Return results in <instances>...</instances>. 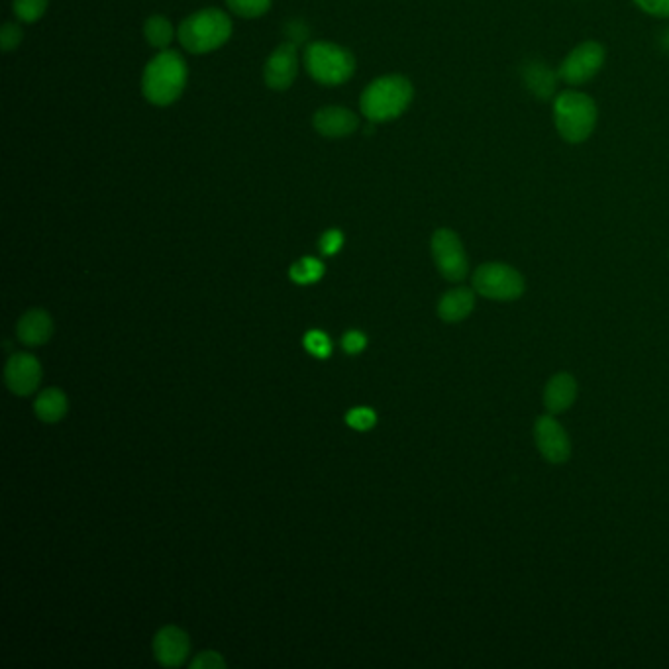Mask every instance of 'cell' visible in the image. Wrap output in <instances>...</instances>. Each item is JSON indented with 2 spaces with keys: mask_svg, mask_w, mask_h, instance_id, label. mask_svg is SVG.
Instances as JSON below:
<instances>
[{
  "mask_svg": "<svg viewBox=\"0 0 669 669\" xmlns=\"http://www.w3.org/2000/svg\"><path fill=\"white\" fill-rule=\"evenodd\" d=\"M187 77L189 71L183 55L173 50H163L146 65L142 77L144 97L155 106H169L183 95Z\"/></svg>",
  "mask_w": 669,
  "mask_h": 669,
  "instance_id": "obj_1",
  "label": "cell"
},
{
  "mask_svg": "<svg viewBox=\"0 0 669 669\" xmlns=\"http://www.w3.org/2000/svg\"><path fill=\"white\" fill-rule=\"evenodd\" d=\"M414 89L403 75H385L375 79L361 95V114L369 122H389L399 118L412 103Z\"/></svg>",
  "mask_w": 669,
  "mask_h": 669,
  "instance_id": "obj_2",
  "label": "cell"
},
{
  "mask_svg": "<svg viewBox=\"0 0 669 669\" xmlns=\"http://www.w3.org/2000/svg\"><path fill=\"white\" fill-rule=\"evenodd\" d=\"M179 42L189 53H210L222 48L232 36V20L218 8H205L183 20Z\"/></svg>",
  "mask_w": 669,
  "mask_h": 669,
  "instance_id": "obj_3",
  "label": "cell"
},
{
  "mask_svg": "<svg viewBox=\"0 0 669 669\" xmlns=\"http://www.w3.org/2000/svg\"><path fill=\"white\" fill-rule=\"evenodd\" d=\"M597 104L579 91H564L554 99V124L567 144H583L597 126Z\"/></svg>",
  "mask_w": 669,
  "mask_h": 669,
  "instance_id": "obj_4",
  "label": "cell"
},
{
  "mask_svg": "<svg viewBox=\"0 0 669 669\" xmlns=\"http://www.w3.org/2000/svg\"><path fill=\"white\" fill-rule=\"evenodd\" d=\"M305 65L314 81L336 87L352 79L356 71V57L342 46L314 42L305 52Z\"/></svg>",
  "mask_w": 669,
  "mask_h": 669,
  "instance_id": "obj_5",
  "label": "cell"
},
{
  "mask_svg": "<svg viewBox=\"0 0 669 669\" xmlns=\"http://www.w3.org/2000/svg\"><path fill=\"white\" fill-rule=\"evenodd\" d=\"M473 289L485 299L515 301L524 293V279L511 265L485 263L473 273Z\"/></svg>",
  "mask_w": 669,
  "mask_h": 669,
  "instance_id": "obj_6",
  "label": "cell"
},
{
  "mask_svg": "<svg viewBox=\"0 0 669 669\" xmlns=\"http://www.w3.org/2000/svg\"><path fill=\"white\" fill-rule=\"evenodd\" d=\"M605 57L607 53L599 42H583L567 53L558 75L571 87L585 85L603 69Z\"/></svg>",
  "mask_w": 669,
  "mask_h": 669,
  "instance_id": "obj_7",
  "label": "cell"
},
{
  "mask_svg": "<svg viewBox=\"0 0 669 669\" xmlns=\"http://www.w3.org/2000/svg\"><path fill=\"white\" fill-rule=\"evenodd\" d=\"M432 256L438 271L448 281H464L467 277V256L460 236L450 228H440L432 236Z\"/></svg>",
  "mask_w": 669,
  "mask_h": 669,
  "instance_id": "obj_8",
  "label": "cell"
},
{
  "mask_svg": "<svg viewBox=\"0 0 669 669\" xmlns=\"http://www.w3.org/2000/svg\"><path fill=\"white\" fill-rule=\"evenodd\" d=\"M4 381L14 395L28 397L42 381V365L30 354H12L4 367Z\"/></svg>",
  "mask_w": 669,
  "mask_h": 669,
  "instance_id": "obj_9",
  "label": "cell"
},
{
  "mask_svg": "<svg viewBox=\"0 0 669 669\" xmlns=\"http://www.w3.org/2000/svg\"><path fill=\"white\" fill-rule=\"evenodd\" d=\"M299 73V55L295 44H283L269 55L263 67L265 85L273 91L289 89Z\"/></svg>",
  "mask_w": 669,
  "mask_h": 669,
  "instance_id": "obj_10",
  "label": "cell"
},
{
  "mask_svg": "<svg viewBox=\"0 0 669 669\" xmlns=\"http://www.w3.org/2000/svg\"><path fill=\"white\" fill-rule=\"evenodd\" d=\"M540 454L552 464H564L571 456V444L566 430L552 416H540L534 428Z\"/></svg>",
  "mask_w": 669,
  "mask_h": 669,
  "instance_id": "obj_11",
  "label": "cell"
},
{
  "mask_svg": "<svg viewBox=\"0 0 669 669\" xmlns=\"http://www.w3.org/2000/svg\"><path fill=\"white\" fill-rule=\"evenodd\" d=\"M191 650L189 636L177 626H163L154 638L155 660L163 668H179Z\"/></svg>",
  "mask_w": 669,
  "mask_h": 669,
  "instance_id": "obj_12",
  "label": "cell"
},
{
  "mask_svg": "<svg viewBox=\"0 0 669 669\" xmlns=\"http://www.w3.org/2000/svg\"><path fill=\"white\" fill-rule=\"evenodd\" d=\"M312 124L316 132L326 138H344L360 128V118L348 108L326 106L314 114Z\"/></svg>",
  "mask_w": 669,
  "mask_h": 669,
  "instance_id": "obj_13",
  "label": "cell"
},
{
  "mask_svg": "<svg viewBox=\"0 0 669 669\" xmlns=\"http://www.w3.org/2000/svg\"><path fill=\"white\" fill-rule=\"evenodd\" d=\"M52 334L53 320L46 310H28L16 324V336L26 346H42Z\"/></svg>",
  "mask_w": 669,
  "mask_h": 669,
  "instance_id": "obj_14",
  "label": "cell"
},
{
  "mask_svg": "<svg viewBox=\"0 0 669 669\" xmlns=\"http://www.w3.org/2000/svg\"><path fill=\"white\" fill-rule=\"evenodd\" d=\"M577 397V383L569 373H558L550 379L544 391V405L552 414L564 412Z\"/></svg>",
  "mask_w": 669,
  "mask_h": 669,
  "instance_id": "obj_15",
  "label": "cell"
},
{
  "mask_svg": "<svg viewBox=\"0 0 669 669\" xmlns=\"http://www.w3.org/2000/svg\"><path fill=\"white\" fill-rule=\"evenodd\" d=\"M475 305V295L471 289L458 287L448 291L438 305V314L444 322H460L467 318Z\"/></svg>",
  "mask_w": 669,
  "mask_h": 669,
  "instance_id": "obj_16",
  "label": "cell"
},
{
  "mask_svg": "<svg viewBox=\"0 0 669 669\" xmlns=\"http://www.w3.org/2000/svg\"><path fill=\"white\" fill-rule=\"evenodd\" d=\"M558 75L546 63H528L524 67V83L538 99H552L556 93Z\"/></svg>",
  "mask_w": 669,
  "mask_h": 669,
  "instance_id": "obj_17",
  "label": "cell"
},
{
  "mask_svg": "<svg viewBox=\"0 0 669 669\" xmlns=\"http://www.w3.org/2000/svg\"><path fill=\"white\" fill-rule=\"evenodd\" d=\"M34 411L42 422H59L67 412V397L59 389H46L34 403Z\"/></svg>",
  "mask_w": 669,
  "mask_h": 669,
  "instance_id": "obj_18",
  "label": "cell"
},
{
  "mask_svg": "<svg viewBox=\"0 0 669 669\" xmlns=\"http://www.w3.org/2000/svg\"><path fill=\"white\" fill-rule=\"evenodd\" d=\"M144 36L150 46H154L157 50H167V46L175 38V32L165 16H150L144 24Z\"/></svg>",
  "mask_w": 669,
  "mask_h": 669,
  "instance_id": "obj_19",
  "label": "cell"
},
{
  "mask_svg": "<svg viewBox=\"0 0 669 669\" xmlns=\"http://www.w3.org/2000/svg\"><path fill=\"white\" fill-rule=\"evenodd\" d=\"M291 279L299 285H310V283H316L322 279L324 275V263L318 261L314 258H303L299 259L291 271H289Z\"/></svg>",
  "mask_w": 669,
  "mask_h": 669,
  "instance_id": "obj_20",
  "label": "cell"
},
{
  "mask_svg": "<svg viewBox=\"0 0 669 669\" xmlns=\"http://www.w3.org/2000/svg\"><path fill=\"white\" fill-rule=\"evenodd\" d=\"M226 4L240 18H259L269 10L271 0H226Z\"/></svg>",
  "mask_w": 669,
  "mask_h": 669,
  "instance_id": "obj_21",
  "label": "cell"
},
{
  "mask_svg": "<svg viewBox=\"0 0 669 669\" xmlns=\"http://www.w3.org/2000/svg\"><path fill=\"white\" fill-rule=\"evenodd\" d=\"M48 10V0H14V14L22 22H38Z\"/></svg>",
  "mask_w": 669,
  "mask_h": 669,
  "instance_id": "obj_22",
  "label": "cell"
},
{
  "mask_svg": "<svg viewBox=\"0 0 669 669\" xmlns=\"http://www.w3.org/2000/svg\"><path fill=\"white\" fill-rule=\"evenodd\" d=\"M305 348H307V352L312 354V356L324 360L332 352V342H330V338L324 332L310 330L309 334L305 336Z\"/></svg>",
  "mask_w": 669,
  "mask_h": 669,
  "instance_id": "obj_23",
  "label": "cell"
},
{
  "mask_svg": "<svg viewBox=\"0 0 669 669\" xmlns=\"http://www.w3.org/2000/svg\"><path fill=\"white\" fill-rule=\"evenodd\" d=\"M346 422H348V426H352L354 430L363 432V430H369V428L375 426L377 416H375V412L371 411V409L360 407V409H352V411L346 414Z\"/></svg>",
  "mask_w": 669,
  "mask_h": 669,
  "instance_id": "obj_24",
  "label": "cell"
},
{
  "mask_svg": "<svg viewBox=\"0 0 669 669\" xmlns=\"http://www.w3.org/2000/svg\"><path fill=\"white\" fill-rule=\"evenodd\" d=\"M0 42H2V50L4 52H12L20 46L22 42V28L18 24H4L2 32H0Z\"/></svg>",
  "mask_w": 669,
  "mask_h": 669,
  "instance_id": "obj_25",
  "label": "cell"
},
{
  "mask_svg": "<svg viewBox=\"0 0 669 669\" xmlns=\"http://www.w3.org/2000/svg\"><path fill=\"white\" fill-rule=\"evenodd\" d=\"M344 246V234L340 230H328L320 238V252L324 256H334Z\"/></svg>",
  "mask_w": 669,
  "mask_h": 669,
  "instance_id": "obj_26",
  "label": "cell"
},
{
  "mask_svg": "<svg viewBox=\"0 0 669 669\" xmlns=\"http://www.w3.org/2000/svg\"><path fill=\"white\" fill-rule=\"evenodd\" d=\"M191 669H226V662L216 652H201L191 664Z\"/></svg>",
  "mask_w": 669,
  "mask_h": 669,
  "instance_id": "obj_27",
  "label": "cell"
},
{
  "mask_svg": "<svg viewBox=\"0 0 669 669\" xmlns=\"http://www.w3.org/2000/svg\"><path fill=\"white\" fill-rule=\"evenodd\" d=\"M634 4L650 16L669 18V0H634Z\"/></svg>",
  "mask_w": 669,
  "mask_h": 669,
  "instance_id": "obj_28",
  "label": "cell"
},
{
  "mask_svg": "<svg viewBox=\"0 0 669 669\" xmlns=\"http://www.w3.org/2000/svg\"><path fill=\"white\" fill-rule=\"evenodd\" d=\"M365 346H367V338L363 332H358V330L346 332L342 338V348L352 356L360 354L361 350H365Z\"/></svg>",
  "mask_w": 669,
  "mask_h": 669,
  "instance_id": "obj_29",
  "label": "cell"
},
{
  "mask_svg": "<svg viewBox=\"0 0 669 669\" xmlns=\"http://www.w3.org/2000/svg\"><path fill=\"white\" fill-rule=\"evenodd\" d=\"M662 46H664V50H668L669 52V28L664 32V36H662Z\"/></svg>",
  "mask_w": 669,
  "mask_h": 669,
  "instance_id": "obj_30",
  "label": "cell"
}]
</instances>
